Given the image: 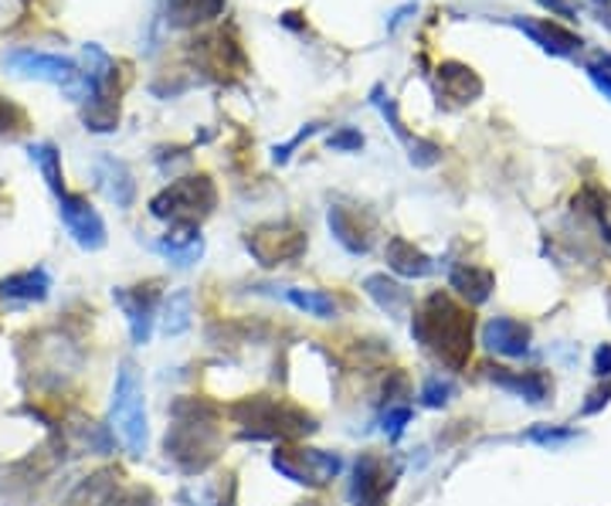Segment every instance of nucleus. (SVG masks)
<instances>
[{"instance_id": "6e6552de", "label": "nucleus", "mask_w": 611, "mask_h": 506, "mask_svg": "<svg viewBox=\"0 0 611 506\" xmlns=\"http://www.w3.org/2000/svg\"><path fill=\"white\" fill-rule=\"evenodd\" d=\"M398 476L401 465L387 459L384 452H361V459L353 462V480L347 496L353 506H384Z\"/></svg>"}, {"instance_id": "c9c22d12", "label": "nucleus", "mask_w": 611, "mask_h": 506, "mask_svg": "<svg viewBox=\"0 0 611 506\" xmlns=\"http://www.w3.org/2000/svg\"><path fill=\"white\" fill-rule=\"evenodd\" d=\"M536 4L554 11V14H561V18H574V14H578V4H570V0H536Z\"/></svg>"}, {"instance_id": "20e7f679", "label": "nucleus", "mask_w": 611, "mask_h": 506, "mask_svg": "<svg viewBox=\"0 0 611 506\" xmlns=\"http://www.w3.org/2000/svg\"><path fill=\"white\" fill-rule=\"evenodd\" d=\"M110 421L120 442L133 452L143 456L150 442V425H147V394H143V378L133 360H123L113 384V405H110Z\"/></svg>"}, {"instance_id": "412c9836", "label": "nucleus", "mask_w": 611, "mask_h": 506, "mask_svg": "<svg viewBox=\"0 0 611 506\" xmlns=\"http://www.w3.org/2000/svg\"><path fill=\"white\" fill-rule=\"evenodd\" d=\"M364 289H367V296H371L387 316H405V313L411 310V289H405L401 282L387 279L384 272L367 276V279H364Z\"/></svg>"}, {"instance_id": "2eb2a0df", "label": "nucleus", "mask_w": 611, "mask_h": 506, "mask_svg": "<svg viewBox=\"0 0 611 506\" xmlns=\"http://www.w3.org/2000/svg\"><path fill=\"white\" fill-rule=\"evenodd\" d=\"M489 381L502 391H510L517 397L530 405H544L551 391H554V381L544 374V371H507V368H489Z\"/></svg>"}, {"instance_id": "f257e3e1", "label": "nucleus", "mask_w": 611, "mask_h": 506, "mask_svg": "<svg viewBox=\"0 0 611 506\" xmlns=\"http://www.w3.org/2000/svg\"><path fill=\"white\" fill-rule=\"evenodd\" d=\"M473 334H476L473 313L465 306H459L445 293H431L415 310V319H411V337L431 357H439L449 371H462L465 364H469Z\"/></svg>"}, {"instance_id": "473e14b6", "label": "nucleus", "mask_w": 611, "mask_h": 506, "mask_svg": "<svg viewBox=\"0 0 611 506\" xmlns=\"http://www.w3.org/2000/svg\"><path fill=\"white\" fill-rule=\"evenodd\" d=\"M327 147L330 150H361L364 147V136L357 133V130H340L327 139Z\"/></svg>"}, {"instance_id": "393cba45", "label": "nucleus", "mask_w": 611, "mask_h": 506, "mask_svg": "<svg viewBox=\"0 0 611 506\" xmlns=\"http://www.w3.org/2000/svg\"><path fill=\"white\" fill-rule=\"evenodd\" d=\"M225 11V0H167V14L170 24L177 27H191L201 21H211Z\"/></svg>"}, {"instance_id": "6ab92c4d", "label": "nucleus", "mask_w": 611, "mask_h": 506, "mask_svg": "<svg viewBox=\"0 0 611 506\" xmlns=\"http://www.w3.org/2000/svg\"><path fill=\"white\" fill-rule=\"evenodd\" d=\"M387 269L405 276V279H425L435 272V262H431L421 248H415L408 238H391L387 241Z\"/></svg>"}, {"instance_id": "c756f323", "label": "nucleus", "mask_w": 611, "mask_h": 506, "mask_svg": "<svg viewBox=\"0 0 611 506\" xmlns=\"http://www.w3.org/2000/svg\"><path fill=\"white\" fill-rule=\"evenodd\" d=\"M585 71L591 76V82L598 86V92H604V95L611 99V52L591 58V61L585 65Z\"/></svg>"}, {"instance_id": "4468645a", "label": "nucleus", "mask_w": 611, "mask_h": 506, "mask_svg": "<svg viewBox=\"0 0 611 506\" xmlns=\"http://www.w3.org/2000/svg\"><path fill=\"white\" fill-rule=\"evenodd\" d=\"M530 327L523 319H513V316H493L486 327H483V344L486 350L499 353V357H523L530 353Z\"/></svg>"}, {"instance_id": "2f4dec72", "label": "nucleus", "mask_w": 611, "mask_h": 506, "mask_svg": "<svg viewBox=\"0 0 611 506\" xmlns=\"http://www.w3.org/2000/svg\"><path fill=\"white\" fill-rule=\"evenodd\" d=\"M408 421H411V408L408 405H387V412L381 418V428L387 431L391 439H398Z\"/></svg>"}, {"instance_id": "e433bc0d", "label": "nucleus", "mask_w": 611, "mask_h": 506, "mask_svg": "<svg viewBox=\"0 0 611 506\" xmlns=\"http://www.w3.org/2000/svg\"><path fill=\"white\" fill-rule=\"evenodd\" d=\"M591 397H595V402H588V405L581 408L585 415H595V412H598L601 405H608V397H611V387H604V391H595Z\"/></svg>"}, {"instance_id": "f3484780", "label": "nucleus", "mask_w": 611, "mask_h": 506, "mask_svg": "<svg viewBox=\"0 0 611 506\" xmlns=\"http://www.w3.org/2000/svg\"><path fill=\"white\" fill-rule=\"evenodd\" d=\"M449 285L455 289V293L469 303V306H483L489 296H493V289H496V276L483 266H469V262H462L449 272Z\"/></svg>"}, {"instance_id": "7c9ffc66", "label": "nucleus", "mask_w": 611, "mask_h": 506, "mask_svg": "<svg viewBox=\"0 0 611 506\" xmlns=\"http://www.w3.org/2000/svg\"><path fill=\"white\" fill-rule=\"evenodd\" d=\"M527 439L536 446H564L570 439H578V428H533L527 431Z\"/></svg>"}, {"instance_id": "c85d7f7f", "label": "nucleus", "mask_w": 611, "mask_h": 506, "mask_svg": "<svg viewBox=\"0 0 611 506\" xmlns=\"http://www.w3.org/2000/svg\"><path fill=\"white\" fill-rule=\"evenodd\" d=\"M24 110L21 105H14V102H8L4 95H0V136H8V139H14L21 130H24Z\"/></svg>"}, {"instance_id": "f03ea898", "label": "nucleus", "mask_w": 611, "mask_h": 506, "mask_svg": "<svg viewBox=\"0 0 611 506\" xmlns=\"http://www.w3.org/2000/svg\"><path fill=\"white\" fill-rule=\"evenodd\" d=\"M170 412H173V425L163 439L167 459L188 476L204 473L218 459V446H222V431L214 425L218 408L201 402V397H181V402H173Z\"/></svg>"}, {"instance_id": "72a5a7b5", "label": "nucleus", "mask_w": 611, "mask_h": 506, "mask_svg": "<svg viewBox=\"0 0 611 506\" xmlns=\"http://www.w3.org/2000/svg\"><path fill=\"white\" fill-rule=\"evenodd\" d=\"M316 130H319V126H316V123H309L306 130H299V133H296V136L290 139V143H285V147H275V160H279V164H285V160H290V157H293V150L299 147L303 139H309V136H313Z\"/></svg>"}, {"instance_id": "aec40b11", "label": "nucleus", "mask_w": 611, "mask_h": 506, "mask_svg": "<svg viewBox=\"0 0 611 506\" xmlns=\"http://www.w3.org/2000/svg\"><path fill=\"white\" fill-rule=\"evenodd\" d=\"M95 173H99V184H102L105 198L116 201V207H129L136 201V180L126 170V164H120L113 157H102L95 164Z\"/></svg>"}, {"instance_id": "0eeeda50", "label": "nucleus", "mask_w": 611, "mask_h": 506, "mask_svg": "<svg viewBox=\"0 0 611 506\" xmlns=\"http://www.w3.org/2000/svg\"><path fill=\"white\" fill-rule=\"evenodd\" d=\"M306 232L296 228L293 222H272V225H259L256 232L245 235V248L251 251V259L265 269L275 266H290L296 259L306 256Z\"/></svg>"}, {"instance_id": "b1692460", "label": "nucleus", "mask_w": 611, "mask_h": 506, "mask_svg": "<svg viewBox=\"0 0 611 506\" xmlns=\"http://www.w3.org/2000/svg\"><path fill=\"white\" fill-rule=\"evenodd\" d=\"M163 334L167 337H181L191 330V323H194V296H191V289H177V293H170V300L163 303Z\"/></svg>"}, {"instance_id": "a878e982", "label": "nucleus", "mask_w": 611, "mask_h": 506, "mask_svg": "<svg viewBox=\"0 0 611 506\" xmlns=\"http://www.w3.org/2000/svg\"><path fill=\"white\" fill-rule=\"evenodd\" d=\"M27 157H31V164H38V170H42V177H45V184L52 188L55 198L68 191V188H65V177H61V154L52 147V143H31Z\"/></svg>"}, {"instance_id": "ddd939ff", "label": "nucleus", "mask_w": 611, "mask_h": 506, "mask_svg": "<svg viewBox=\"0 0 611 506\" xmlns=\"http://www.w3.org/2000/svg\"><path fill=\"white\" fill-rule=\"evenodd\" d=\"M374 105L384 113V120H387V126L394 130V136H398V139L405 143V147H408V157H411L415 167H435V164L442 160V147H439V143H431V139H421V136H411V133H408V126H405L401 116H398V105H394L391 95H384L381 86L374 89Z\"/></svg>"}, {"instance_id": "423d86ee", "label": "nucleus", "mask_w": 611, "mask_h": 506, "mask_svg": "<svg viewBox=\"0 0 611 506\" xmlns=\"http://www.w3.org/2000/svg\"><path fill=\"white\" fill-rule=\"evenodd\" d=\"M272 465L285 480L319 490L340 476L343 459L337 452H323V449H309V446H282L272 452Z\"/></svg>"}, {"instance_id": "a211bd4d", "label": "nucleus", "mask_w": 611, "mask_h": 506, "mask_svg": "<svg viewBox=\"0 0 611 506\" xmlns=\"http://www.w3.org/2000/svg\"><path fill=\"white\" fill-rule=\"evenodd\" d=\"M52 293V276L45 269H24L0 279V296L14 303H45Z\"/></svg>"}, {"instance_id": "1a4fd4ad", "label": "nucleus", "mask_w": 611, "mask_h": 506, "mask_svg": "<svg viewBox=\"0 0 611 506\" xmlns=\"http://www.w3.org/2000/svg\"><path fill=\"white\" fill-rule=\"evenodd\" d=\"M58 214H61L68 235L76 238L79 248L99 251L105 245V222L99 218V211L89 204V198L71 194V191L58 194Z\"/></svg>"}, {"instance_id": "39448f33", "label": "nucleus", "mask_w": 611, "mask_h": 506, "mask_svg": "<svg viewBox=\"0 0 611 506\" xmlns=\"http://www.w3.org/2000/svg\"><path fill=\"white\" fill-rule=\"evenodd\" d=\"M218 204V191L207 177H181L150 201V214L170 228H197Z\"/></svg>"}, {"instance_id": "bb28decb", "label": "nucleus", "mask_w": 611, "mask_h": 506, "mask_svg": "<svg viewBox=\"0 0 611 506\" xmlns=\"http://www.w3.org/2000/svg\"><path fill=\"white\" fill-rule=\"evenodd\" d=\"M285 300H290L296 310L319 316V319L337 316V300L330 293H323V289H285Z\"/></svg>"}, {"instance_id": "dca6fc26", "label": "nucleus", "mask_w": 611, "mask_h": 506, "mask_svg": "<svg viewBox=\"0 0 611 506\" xmlns=\"http://www.w3.org/2000/svg\"><path fill=\"white\" fill-rule=\"evenodd\" d=\"M327 222H330L333 238L350 251V256H364V251H371V228L361 225V211L333 204L330 214H327Z\"/></svg>"}, {"instance_id": "7ed1b4c3", "label": "nucleus", "mask_w": 611, "mask_h": 506, "mask_svg": "<svg viewBox=\"0 0 611 506\" xmlns=\"http://www.w3.org/2000/svg\"><path fill=\"white\" fill-rule=\"evenodd\" d=\"M231 418L238 425V436L251 439V442H296L303 436H313L316 431V418L306 415L296 405H285L279 397H245V402H235Z\"/></svg>"}, {"instance_id": "9d476101", "label": "nucleus", "mask_w": 611, "mask_h": 506, "mask_svg": "<svg viewBox=\"0 0 611 506\" xmlns=\"http://www.w3.org/2000/svg\"><path fill=\"white\" fill-rule=\"evenodd\" d=\"M4 65L14 68L18 76H27V79H42V82H55V86H65L68 92L79 86V65L68 61L61 55H42V52H11L4 55Z\"/></svg>"}, {"instance_id": "5701e85b", "label": "nucleus", "mask_w": 611, "mask_h": 506, "mask_svg": "<svg viewBox=\"0 0 611 506\" xmlns=\"http://www.w3.org/2000/svg\"><path fill=\"white\" fill-rule=\"evenodd\" d=\"M439 82H442V92L455 102H476L483 92V82L476 79V71L459 65V61H445L439 68Z\"/></svg>"}, {"instance_id": "4be33fe9", "label": "nucleus", "mask_w": 611, "mask_h": 506, "mask_svg": "<svg viewBox=\"0 0 611 506\" xmlns=\"http://www.w3.org/2000/svg\"><path fill=\"white\" fill-rule=\"evenodd\" d=\"M157 251H160V256H167L173 266L188 269V266H194L204 256V241H201L197 228H170V235L157 241Z\"/></svg>"}, {"instance_id": "cd10ccee", "label": "nucleus", "mask_w": 611, "mask_h": 506, "mask_svg": "<svg viewBox=\"0 0 611 506\" xmlns=\"http://www.w3.org/2000/svg\"><path fill=\"white\" fill-rule=\"evenodd\" d=\"M452 397H455V384H452V378H442V374L428 378L425 387H421V405L425 408H445Z\"/></svg>"}, {"instance_id": "4c0bfd02", "label": "nucleus", "mask_w": 611, "mask_h": 506, "mask_svg": "<svg viewBox=\"0 0 611 506\" xmlns=\"http://www.w3.org/2000/svg\"><path fill=\"white\" fill-rule=\"evenodd\" d=\"M299 506H323V503H299Z\"/></svg>"}, {"instance_id": "f704fd0d", "label": "nucleus", "mask_w": 611, "mask_h": 506, "mask_svg": "<svg viewBox=\"0 0 611 506\" xmlns=\"http://www.w3.org/2000/svg\"><path fill=\"white\" fill-rule=\"evenodd\" d=\"M595 378H611V344L595 350Z\"/></svg>"}, {"instance_id": "9b49d317", "label": "nucleus", "mask_w": 611, "mask_h": 506, "mask_svg": "<svg viewBox=\"0 0 611 506\" xmlns=\"http://www.w3.org/2000/svg\"><path fill=\"white\" fill-rule=\"evenodd\" d=\"M113 300L120 303V310L126 313L129 323V337L136 347H147L154 337V319H157V306H160V289L150 285H133V289H116Z\"/></svg>"}, {"instance_id": "f8f14e48", "label": "nucleus", "mask_w": 611, "mask_h": 506, "mask_svg": "<svg viewBox=\"0 0 611 506\" xmlns=\"http://www.w3.org/2000/svg\"><path fill=\"white\" fill-rule=\"evenodd\" d=\"M513 27H520L533 45H541L554 58H570L574 52H581V34H574L561 27L551 18H513Z\"/></svg>"}]
</instances>
